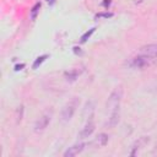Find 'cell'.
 <instances>
[{
    "instance_id": "1",
    "label": "cell",
    "mask_w": 157,
    "mask_h": 157,
    "mask_svg": "<svg viewBox=\"0 0 157 157\" xmlns=\"http://www.w3.org/2000/svg\"><path fill=\"white\" fill-rule=\"evenodd\" d=\"M121 97H123L121 87H117L108 97L107 110L109 113V121H108L109 126H115L119 121V107H120Z\"/></svg>"
},
{
    "instance_id": "2",
    "label": "cell",
    "mask_w": 157,
    "mask_h": 157,
    "mask_svg": "<svg viewBox=\"0 0 157 157\" xmlns=\"http://www.w3.org/2000/svg\"><path fill=\"white\" fill-rule=\"evenodd\" d=\"M78 103H80L78 97H72V98L64 105V108H63V110H61V118H63L64 121H69V120L72 118V115H74V113H75V110H76Z\"/></svg>"
},
{
    "instance_id": "3",
    "label": "cell",
    "mask_w": 157,
    "mask_h": 157,
    "mask_svg": "<svg viewBox=\"0 0 157 157\" xmlns=\"http://www.w3.org/2000/svg\"><path fill=\"white\" fill-rule=\"evenodd\" d=\"M50 117H52V114H50L49 112L42 114V115L36 120V123H34V131H36V132H42V131L48 126V124H49V121H50Z\"/></svg>"
},
{
    "instance_id": "4",
    "label": "cell",
    "mask_w": 157,
    "mask_h": 157,
    "mask_svg": "<svg viewBox=\"0 0 157 157\" xmlns=\"http://www.w3.org/2000/svg\"><path fill=\"white\" fill-rule=\"evenodd\" d=\"M148 64H150V56L144 55V54H140V55L132 58L131 61L129 63V65H130L131 67H137V69L145 67V66H147Z\"/></svg>"
},
{
    "instance_id": "5",
    "label": "cell",
    "mask_w": 157,
    "mask_h": 157,
    "mask_svg": "<svg viewBox=\"0 0 157 157\" xmlns=\"http://www.w3.org/2000/svg\"><path fill=\"white\" fill-rule=\"evenodd\" d=\"M140 54L147 55L150 58H157V44H147L140 48Z\"/></svg>"
},
{
    "instance_id": "6",
    "label": "cell",
    "mask_w": 157,
    "mask_h": 157,
    "mask_svg": "<svg viewBox=\"0 0 157 157\" xmlns=\"http://www.w3.org/2000/svg\"><path fill=\"white\" fill-rule=\"evenodd\" d=\"M86 145L85 144H76V145H72L71 147H69L65 152H64V156L65 157H72V156H76V155H78L82 150H83V147H85Z\"/></svg>"
},
{
    "instance_id": "7",
    "label": "cell",
    "mask_w": 157,
    "mask_h": 157,
    "mask_svg": "<svg viewBox=\"0 0 157 157\" xmlns=\"http://www.w3.org/2000/svg\"><path fill=\"white\" fill-rule=\"evenodd\" d=\"M93 131H94V123L91 121V120H88V121L86 123V125L83 126V129L80 131L78 136H80V139H86V137H88Z\"/></svg>"
},
{
    "instance_id": "8",
    "label": "cell",
    "mask_w": 157,
    "mask_h": 157,
    "mask_svg": "<svg viewBox=\"0 0 157 157\" xmlns=\"http://www.w3.org/2000/svg\"><path fill=\"white\" fill-rule=\"evenodd\" d=\"M107 142H108V135L104 134V132H102V134H99V135L92 141V145H94L96 147H103V146L107 145Z\"/></svg>"
},
{
    "instance_id": "9",
    "label": "cell",
    "mask_w": 157,
    "mask_h": 157,
    "mask_svg": "<svg viewBox=\"0 0 157 157\" xmlns=\"http://www.w3.org/2000/svg\"><path fill=\"white\" fill-rule=\"evenodd\" d=\"M93 109H94V104H93V102H87L86 105H85V110H83V117L88 113L87 121L91 120V118H92V115H93Z\"/></svg>"
},
{
    "instance_id": "10",
    "label": "cell",
    "mask_w": 157,
    "mask_h": 157,
    "mask_svg": "<svg viewBox=\"0 0 157 157\" xmlns=\"http://www.w3.org/2000/svg\"><path fill=\"white\" fill-rule=\"evenodd\" d=\"M147 141H148V137H146V136H142V137H141L139 141H136V144L132 146V151L130 152V155H131V156H134V155L136 153V150H139V148H140V146L145 145Z\"/></svg>"
},
{
    "instance_id": "11",
    "label": "cell",
    "mask_w": 157,
    "mask_h": 157,
    "mask_svg": "<svg viewBox=\"0 0 157 157\" xmlns=\"http://www.w3.org/2000/svg\"><path fill=\"white\" fill-rule=\"evenodd\" d=\"M80 75V71L77 70H71V71H66L65 72V78L67 81H75Z\"/></svg>"
},
{
    "instance_id": "12",
    "label": "cell",
    "mask_w": 157,
    "mask_h": 157,
    "mask_svg": "<svg viewBox=\"0 0 157 157\" xmlns=\"http://www.w3.org/2000/svg\"><path fill=\"white\" fill-rule=\"evenodd\" d=\"M48 58V54H44V55H40V56H38L36 60H34V63H33V65H32V69H37L45 59Z\"/></svg>"
},
{
    "instance_id": "13",
    "label": "cell",
    "mask_w": 157,
    "mask_h": 157,
    "mask_svg": "<svg viewBox=\"0 0 157 157\" xmlns=\"http://www.w3.org/2000/svg\"><path fill=\"white\" fill-rule=\"evenodd\" d=\"M39 9H40V2H37V4L32 7V10H31V18H32V20H36V18H37V15H38V12H39Z\"/></svg>"
},
{
    "instance_id": "14",
    "label": "cell",
    "mask_w": 157,
    "mask_h": 157,
    "mask_svg": "<svg viewBox=\"0 0 157 157\" xmlns=\"http://www.w3.org/2000/svg\"><path fill=\"white\" fill-rule=\"evenodd\" d=\"M94 29H96V28L93 27V28H91L90 31H87L86 33H83V34L81 36V38H80V42H81V43H85V42H86V40H87V39H88L91 36H92V33L94 32Z\"/></svg>"
},
{
    "instance_id": "15",
    "label": "cell",
    "mask_w": 157,
    "mask_h": 157,
    "mask_svg": "<svg viewBox=\"0 0 157 157\" xmlns=\"http://www.w3.org/2000/svg\"><path fill=\"white\" fill-rule=\"evenodd\" d=\"M113 16V13H110V12H103V13H98V15H96V18H101V17H105V18H108V17H112Z\"/></svg>"
},
{
    "instance_id": "16",
    "label": "cell",
    "mask_w": 157,
    "mask_h": 157,
    "mask_svg": "<svg viewBox=\"0 0 157 157\" xmlns=\"http://www.w3.org/2000/svg\"><path fill=\"white\" fill-rule=\"evenodd\" d=\"M22 112H23V107L21 105L20 109H18V117H17V120H21V119H22Z\"/></svg>"
},
{
    "instance_id": "17",
    "label": "cell",
    "mask_w": 157,
    "mask_h": 157,
    "mask_svg": "<svg viewBox=\"0 0 157 157\" xmlns=\"http://www.w3.org/2000/svg\"><path fill=\"white\" fill-rule=\"evenodd\" d=\"M22 67H25V64H20V65H16L15 66V70L18 71V70H22Z\"/></svg>"
},
{
    "instance_id": "18",
    "label": "cell",
    "mask_w": 157,
    "mask_h": 157,
    "mask_svg": "<svg viewBox=\"0 0 157 157\" xmlns=\"http://www.w3.org/2000/svg\"><path fill=\"white\" fill-rule=\"evenodd\" d=\"M110 2H112V0H104L102 5H103L104 7H107V6H109V5H110Z\"/></svg>"
},
{
    "instance_id": "19",
    "label": "cell",
    "mask_w": 157,
    "mask_h": 157,
    "mask_svg": "<svg viewBox=\"0 0 157 157\" xmlns=\"http://www.w3.org/2000/svg\"><path fill=\"white\" fill-rule=\"evenodd\" d=\"M74 52H75L76 54H81V50H80V48H77V47H74Z\"/></svg>"
},
{
    "instance_id": "20",
    "label": "cell",
    "mask_w": 157,
    "mask_h": 157,
    "mask_svg": "<svg viewBox=\"0 0 157 157\" xmlns=\"http://www.w3.org/2000/svg\"><path fill=\"white\" fill-rule=\"evenodd\" d=\"M141 1H142V0H136L135 2H136V4H139V2H141Z\"/></svg>"
},
{
    "instance_id": "21",
    "label": "cell",
    "mask_w": 157,
    "mask_h": 157,
    "mask_svg": "<svg viewBox=\"0 0 157 157\" xmlns=\"http://www.w3.org/2000/svg\"><path fill=\"white\" fill-rule=\"evenodd\" d=\"M48 1H49V0H48ZM50 1H53V0H50Z\"/></svg>"
}]
</instances>
